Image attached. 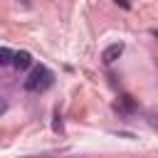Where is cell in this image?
Listing matches in <instances>:
<instances>
[{"label":"cell","mask_w":158,"mask_h":158,"mask_svg":"<svg viewBox=\"0 0 158 158\" xmlns=\"http://www.w3.org/2000/svg\"><path fill=\"white\" fill-rule=\"evenodd\" d=\"M52 79H54V74H52L44 64L32 67L30 74H27V79H25V89H27V91H44V89L52 84Z\"/></svg>","instance_id":"obj_1"},{"label":"cell","mask_w":158,"mask_h":158,"mask_svg":"<svg viewBox=\"0 0 158 158\" xmlns=\"http://www.w3.org/2000/svg\"><path fill=\"white\" fill-rule=\"evenodd\" d=\"M12 67H15V69H30V67H32V54H30L27 49L15 52V54H12Z\"/></svg>","instance_id":"obj_2"},{"label":"cell","mask_w":158,"mask_h":158,"mask_svg":"<svg viewBox=\"0 0 158 158\" xmlns=\"http://www.w3.org/2000/svg\"><path fill=\"white\" fill-rule=\"evenodd\" d=\"M121 52H123V44H111V47H106V49H104L101 59H104L106 64H111V62H114V59H116Z\"/></svg>","instance_id":"obj_3"},{"label":"cell","mask_w":158,"mask_h":158,"mask_svg":"<svg viewBox=\"0 0 158 158\" xmlns=\"http://www.w3.org/2000/svg\"><path fill=\"white\" fill-rule=\"evenodd\" d=\"M12 54H15V52H10L7 47H0V67L12 64Z\"/></svg>","instance_id":"obj_4"},{"label":"cell","mask_w":158,"mask_h":158,"mask_svg":"<svg viewBox=\"0 0 158 158\" xmlns=\"http://www.w3.org/2000/svg\"><path fill=\"white\" fill-rule=\"evenodd\" d=\"M5 109H7V106H5V101H2V99H0V114H2V111H5Z\"/></svg>","instance_id":"obj_5"},{"label":"cell","mask_w":158,"mask_h":158,"mask_svg":"<svg viewBox=\"0 0 158 158\" xmlns=\"http://www.w3.org/2000/svg\"><path fill=\"white\" fill-rule=\"evenodd\" d=\"M116 2H121L123 7H128V0H116Z\"/></svg>","instance_id":"obj_6"},{"label":"cell","mask_w":158,"mask_h":158,"mask_svg":"<svg viewBox=\"0 0 158 158\" xmlns=\"http://www.w3.org/2000/svg\"><path fill=\"white\" fill-rule=\"evenodd\" d=\"M151 123H153V126H156V128H158V116H156V118H153V121H151Z\"/></svg>","instance_id":"obj_7"}]
</instances>
